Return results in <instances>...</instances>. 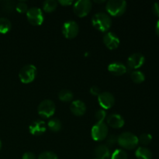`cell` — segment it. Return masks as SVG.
I'll list each match as a JSON object with an SVG mask.
<instances>
[{
  "mask_svg": "<svg viewBox=\"0 0 159 159\" xmlns=\"http://www.w3.org/2000/svg\"><path fill=\"white\" fill-rule=\"evenodd\" d=\"M92 23L97 30L106 33L111 27L112 20L109 14L106 12H98L93 16Z\"/></svg>",
  "mask_w": 159,
  "mask_h": 159,
  "instance_id": "6da1fadb",
  "label": "cell"
},
{
  "mask_svg": "<svg viewBox=\"0 0 159 159\" xmlns=\"http://www.w3.org/2000/svg\"><path fill=\"white\" fill-rule=\"evenodd\" d=\"M117 143L123 148L127 150L134 149L139 144L138 138L131 132H123L117 137Z\"/></svg>",
  "mask_w": 159,
  "mask_h": 159,
  "instance_id": "7a4b0ae2",
  "label": "cell"
},
{
  "mask_svg": "<svg viewBox=\"0 0 159 159\" xmlns=\"http://www.w3.org/2000/svg\"><path fill=\"white\" fill-rule=\"evenodd\" d=\"M107 12L113 16H120L127 9V2L124 0H110L106 5Z\"/></svg>",
  "mask_w": 159,
  "mask_h": 159,
  "instance_id": "3957f363",
  "label": "cell"
},
{
  "mask_svg": "<svg viewBox=\"0 0 159 159\" xmlns=\"http://www.w3.org/2000/svg\"><path fill=\"white\" fill-rule=\"evenodd\" d=\"M37 76V68L34 65H26L20 69L19 78L22 83L29 84L34 82Z\"/></svg>",
  "mask_w": 159,
  "mask_h": 159,
  "instance_id": "277c9868",
  "label": "cell"
},
{
  "mask_svg": "<svg viewBox=\"0 0 159 159\" xmlns=\"http://www.w3.org/2000/svg\"><path fill=\"white\" fill-rule=\"evenodd\" d=\"M109 128L105 123H96L91 130L92 138L96 141H102L108 136Z\"/></svg>",
  "mask_w": 159,
  "mask_h": 159,
  "instance_id": "5b68a950",
  "label": "cell"
},
{
  "mask_svg": "<svg viewBox=\"0 0 159 159\" xmlns=\"http://www.w3.org/2000/svg\"><path fill=\"white\" fill-rule=\"evenodd\" d=\"M55 110V103L51 99H44L41 101L37 107L38 114L43 118L51 117L54 114Z\"/></svg>",
  "mask_w": 159,
  "mask_h": 159,
  "instance_id": "8992f818",
  "label": "cell"
},
{
  "mask_svg": "<svg viewBox=\"0 0 159 159\" xmlns=\"http://www.w3.org/2000/svg\"><path fill=\"white\" fill-rule=\"evenodd\" d=\"M28 22L33 26H40L43 23L44 16L41 9L38 7H31L26 12Z\"/></svg>",
  "mask_w": 159,
  "mask_h": 159,
  "instance_id": "52a82bcc",
  "label": "cell"
},
{
  "mask_svg": "<svg viewBox=\"0 0 159 159\" xmlns=\"http://www.w3.org/2000/svg\"><path fill=\"white\" fill-rule=\"evenodd\" d=\"M93 3L90 0H79L73 4V11L79 17H85L92 10Z\"/></svg>",
  "mask_w": 159,
  "mask_h": 159,
  "instance_id": "ba28073f",
  "label": "cell"
},
{
  "mask_svg": "<svg viewBox=\"0 0 159 159\" xmlns=\"http://www.w3.org/2000/svg\"><path fill=\"white\" fill-rule=\"evenodd\" d=\"M79 32V26L74 20H68L62 26V34L67 39H74Z\"/></svg>",
  "mask_w": 159,
  "mask_h": 159,
  "instance_id": "9c48e42d",
  "label": "cell"
},
{
  "mask_svg": "<svg viewBox=\"0 0 159 159\" xmlns=\"http://www.w3.org/2000/svg\"><path fill=\"white\" fill-rule=\"evenodd\" d=\"M98 102L102 110L112 108L115 103L114 96L110 92H103L98 96Z\"/></svg>",
  "mask_w": 159,
  "mask_h": 159,
  "instance_id": "30bf717a",
  "label": "cell"
},
{
  "mask_svg": "<svg viewBox=\"0 0 159 159\" xmlns=\"http://www.w3.org/2000/svg\"><path fill=\"white\" fill-rule=\"evenodd\" d=\"M145 62V57L141 53H134L127 59V65L130 69H138Z\"/></svg>",
  "mask_w": 159,
  "mask_h": 159,
  "instance_id": "8fae6325",
  "label": "cell"
},
{
  "mask_svg": "<svg viewBox=\"0 0 159 159\" xmlns=\"http://www.w3.org/2000/svg\"><path fill=\"white\" fill-rule=\"evenodd\" d=\"M104 44L110 50H114L119 47L120 39L116 34L113 32H107L102 38Z\"/></svg>",
  "mask_w": 159,
  "mask_h": 159,
  "instance_id": "7c38bea8",
  "label": "cell"
},
{
  "mask_svg": "<svg viewBox=\"0 0 159 159\" xmlns=\"http://www.w3.org/2000/svg\"><path fill=\"white\" fill-rule=\"evenodd\" d=\"M47 130V124L41 120H36L33 121L29 126L30 133L34 136H40Z\"/></svg>",
  "mask_w": 159,
  "mask_h": 159,
  "instance_id": "4fadbf2b",
  "label": "cell"
},
{
  "mask_svg": "<svg viewBox=\"0 0 159 159\" xmlns=\"http://www.w3.org/2000/svg\"><path fill=\"white\" fill-rule=\"evenodd\" d=\"M70 110L75 116H83L86 112V105L83 101L80 99L74 100L70 105Z\"/></svg>",
  "mask_w": 159,
  "mask_h": 159,
  "instance_id": "5bb4252c",
  "label": "cell"
},
{
  "mask_svg": "<svg viewBox=\"0 0 159 159\" xmlns=\"http://www.w3.org/2000/svg\"><path fill=\"white\" fill-rule=\"evenodd\" d=\"M107 122L110 127L113 128L119 129L121 128L124 126L125 121H124V117L121 115L117 114V113H113L110 114L107 117Z\"/></svg>",
  "mask_w": 159,
  "mask_h": 159,
  "instance_id": "9a60e30c",
  "label": "cell"
},
{
  "mask_svg": "<svg viewBox=\"0 0 159 159\" xmlns=\"http://www.w3.org/2000/svg\"><path fill=\"white\" fill-rule=\"evenodd\" d=\"M108 71L114 75H123L128 71V68L120 61H115L108 65Z\"/></svg>",
  "mask_w": 159,
  "mask_h": 159,
  "instance_id": "2e32d148",
  "label": "cell"
},
{
  "mask_svg": "<svg viewBox=\"0 0 159 159\" xmlns=\"http://www.w3.org/2000/svg\"><path fill=\"white\" fill-rule=\"evenodd\" d=\"M95 156L98 159H110L111 152L106 144H99L95 149Z\"/></svg>",
  "mask_w": 159,
  "mask_h": 159,
  "instance_id": "e0dca14e",
  "label": "cell"
},
{
  "mask_svg": "<svg viewBox=\"0 0 159 159\" xmlns=\"http://www.w3.org/2000/svg\"><path fill=\"white\" fill-rule=\"evenodd\" d=\"M135 156L138 159H152V153L148 148L139 147L135 152Z\"/></svg>",
  "mask_w": 159,
  "mask_h": 159,
  "instance_id": "ac0fdd59",
  "label": "cell"
},
{
  "mask_svg": "<svg viewBox=\"0 0 159 159\" xmlns=\"http://www.w3.org/2000/svg\"><path fill=\"white\" fill-rule=\"evenodd\" d=\"M73 98H74L73 93L71 90L67 89H61L58 93V99L62 102H71V101H72Z\"/></svg>",
  "mask_w": 159,
  "mask_h": 159,
  "instance_id": "d6986e66",
  "label": "cell"
},
{
  "mask_svg": "<svg viewBox=\"0 0 159 159\" xmlns=\"http://www.w3.org/2000/svg\"><path fill=\"white\" fill-rule=\"evenodd\" d=\"M47 127L52 132H58L61 129V122L57 118H51L48 123Z\"/></svg>",
  "mask_w": 159,
  "mask_h": 159,
  "instance_id": "ffe728a7",
  "label": "cell"
},
{
  "mask_svg": "<svg viewBox=\"0 0 159 159\" xmlns=\"http://www.w3.org/2000/svg\"><path fill=\"white\" fill-rule=\"evenodd\" d=\"M57 4H58V2L55 0H46L42 4L43 10L44 12H48V13H51L57 9Z\"/></svg>",
  "mask_w": 159,
  "mask_h": 159,
  "instance_id": "44dd1931",
  "label": "cell"
},
{
  "mask_svg": "<svg viewBox=\"0 0 159 159\" xmlns=\"http://www.w3.org/2000/svg\"><path fill=\"white\" fill-rule=\"evenodd\" d=\"M12 28V23L10 20L5 17H1L0 18V34H6Z\"/></svg>",
  "mask_w": 159,
  "mask_h": 159,
  "instance_id": "7402d4cb",
  "label": "cell"
},
{
  "mask_svg": "<svg viewBox=\"0 0 159 159\" xmlns=\"http://www.w3.org/2000/svg\"><path fill=\"white\" fill-rule=\"evenodd\" d=\"M130 78H131L132 81L135 83H142L144 80H145V75L144 73L139 70H134V71L130 72Z\"/></svg>",
  "mask_w": 159,
  "mask_h": 159,
  "instance_id": "603a6c76",
  "label": "cell"
},
{
  "mask_svg": "<svg viewBox=\"0 0 159 159\" xmlns=\"http://www.w3.org/2000/svg\"><path fill=\"white\" fill-rule=\"evenodd\" d=\"M127 152L123 149H116L113 153L111 154V158L110 159H127Z\"/></svg>",
  "mask_w": 159,
  "mask_h": 159,
  "instance_id": "cb8c5ba5",
  "label": "cell"
},
{
  "mask_svg": "<svg viewBox=\"0 0 159 159\" xmlns=\"http://www.w3.org/2000/svg\"><path fill=\"white\" fill-rule=\"evenodd\" d=\"M1 4L3 10L8 12H11L15 9L16 2L13 1H2L1 2Z\"/></svg>",
  "mask_w": 159,
  "mask_h": 159,
  "instance_id": "d4e9b609",
  "label": "cell"
},
{
  "mask_svg": "<svg viewBox=\"0 0 159 159\" xmlns=\"http://www.w3.org/2000/svg\"><path fill=\"white\" fill-rule=\"evenodd\" d=\"M152 141V134L148 133H144L140 135V137L138 138V142L140 144H141L142 145H148V144H150Z\"/></svg>",
  "mask_w": 159,
  "mask_h": 159,
  "instance_id": "484cf974",
  "label": "cell"
},
{
  "mask_svg": "<svg viewBox=\"0 0 159 159\" xmlns=\"http://www.w3.org/2000/svg\"><path fill=\"white\" fill-rule=\"evenodd\" d=\"M16 10L19 12V13H26L28 11V6L24 1H19L17 2L16 4Z\"/></svg>",
  "mask_w": 159,
  "mask_h": 159,
  "instance_id": "4316f807",
  "label": "cell"
},
{
  "mask_svg": "<svg viewBox=\"0 0 159 159\" xmlns=\"http://www.w3.org/2000/svg\"><path fill=\"white\" fill-rule=\"evenodd\" d=\"M95 118L96 120V123L104 122V120L107 118V112L102 109L97 110L95 113Z\"/></svg>",
  "mask_w": 159,
  "mask_h": 159,
  "instance_id": "83f0119b",
  "label": "cell"
},
{
  "mask_svg": "<svg viewBox=\"0 0 159 159\" xmlns=\"http://www.w3.org/2000/svg\"><path fill=\"white\" fill-rule=\"evenodd\" d=\"M38 159H59L57 155L52 152H43L40 153L38 156Z\"/></svg>",
  "mask_w": 159,
  "mask_h": 159,
  "instance_id": "f1b7e54d",
  "label": "cell"
},
{
  "mask_svg": "<svg viewBox=\"0 0 159 159\" xmlns=\"http://www.w3.org/2000/svg\"><path fill=\"white\" fill-rule=\"evenodd\" d=\"M106 139H107V144H106V145L108 148L113 147V146H114L117 143V137L114 134L109 135V136H107V138Z\"/></svg>",
  "mask_w": 159,
  "mask_h": 159,
  "instance_id": "f546056e",
  "label": "cell"
},
{
  "mask_svg": "<svg viewBox=\"0 0 159 159\" xmlns=\"http://www.w3.org/2000/svg\"><path fill=\"white\" fill-rule=\"evenodd\" d=\"M22 159H37V157L33 152H25L22 156Z\"/></svg>",
  "mask_w": 159,
  "mask_h": 159,
  "instance_id": "4dcf8cb0",
  "label": "cell"
},
{
  "mask_svg": "<svg viewBox=\"0 0 159 159\" xmlns=\"http://www.w3.org/2000/svg\"><path fill=\"white\" fill-rule=\"evenodd\" d=\"M89 91H90V93H91L92 95H93V96H98L101 93L100 89H99V87H97V86H92L91 88H90Z\"/></svg>",
  "mask_w": 159,
  "mask_h": 159,
  "instance_id": "1f68e13d",
  "label": "cell"
},
{
  "mask_svg": "<svg viewBox=\"0 0 159 159\" xmlns=\"http://www.w3.org/2000/svg\"><path fill=\"white\" fill-rule=\"evenodd\" d=\"M152 12L154 15L159 17V2H155L152 6Z\"/></svg>",
  "mask_w": 159,
  "mask_h": 159,
  "instance_id": "d6a6232c",
  "label": "cell"
},
{
  "mask_svg": "<svg viewBox=\"0 0 159 159\" xmlns=\"http://www.w3.org/2000/svg\"><path fill=\"white\" fill-rule=\"evenodd\" d=\"M57 2L60 3L63 6H71V4H74V2L71 1V0H59Z\"/></svg>",
  "mask_w": 159,
  "mask_h": 159,
  "instance_id": "836d02e7",
  "label": "cell"
},
{
  "mask_svg": "<svg viewBox=\"0 0 159 159\" xmlns=\"http://www.w3.org/2000/svg\"><path fill=\"white\" fill-rule=\"evenodd\" d=\"M155 32H156V34L159 37V19L156 23V26H155Z\"/></svg>",
  "mask_w": 159,
  "mask_h": 159,
  "instance_id": "e575fe53",
  "label": "cell"
},
{
  "mask_svg": "<svg viewBox=\"0 0 159 159\" xmlns=\"http://www.w3.org/2000/svg\"><path fill=\"white\" fill-rule=\"evenodd\" d=\"M96 2H97V3H103V2H105V1H103V0H102V1H96Z\"/></svg>",
  "mask_w": 159,
  "mask_h": 159,
  "instance_id": "d590c367",
  "label": "cell"
},
{
  "mask_svg": "<svg viewBox=\"0 0 159 159\" xmlns=\"http://www.w3.org/2000/svg\"><path fill=\"white\" fill-rule=\"evenodd\" d=\"M1 148H2V141L1 140H0V150H1Z\"/></svg>",
  "mask_w": 159,
  "mask_h": 159,
  "instance_id": "8d00e7d4",
  "label": "cell"
},
{
  "mask_svg": "<svg viewBox=\"0 0 159 159\" xmlns=\"http://www.w3.org/2000/svg\"><path fill=\"white\" fill-rule=\"evenodd\" d=\"M93 159H98V158H93Z\"/></svg>",
  "mask_w": 159,
  "mask_h": 159,
  "instance_id": "74e56055",
  "label": "cell"
}]
</instances>
